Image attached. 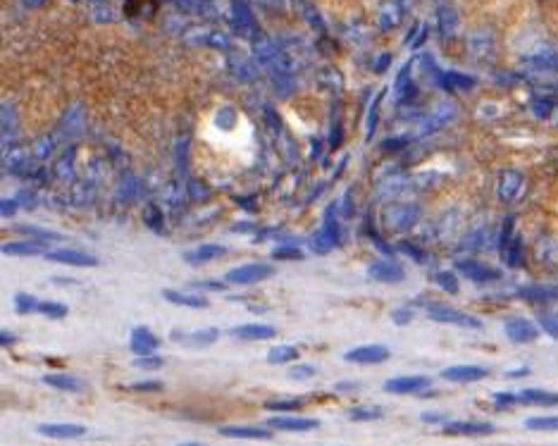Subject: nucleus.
<instances>
[{
    "mask_svg": "<svg viewBox=\"0 0 558 446\" xmlns=\"http://www.w3.org/2000/svg\"><path fill=\"white\" fill-rule=\"evenodd\" d=\"M272 258L275 260H303V253H300L296 246H277L272 251Z\"/></svg>",
    "mask_w": 558,
    "mask_h": 446,
    "instance_id": "a19ab883",
    "label": "nucleus"
},
{
    "mask_svg": "<svg viewBox=\"0 0 558 446\" xmlns=\"http://www.w3.org/2000/svg\"><path fill=\"white\" fill-rule=\"evenodd\" d=\"M275 275V267L270 262H246V265H239L234 270H229L224 275V282L227 284H236V287H249V284H258L262 279Z\"/></svg>",
    "mask_w": 558,
    "mask_h": 446,
    "instance_id": "f257e3e1",
    "label": "nucleus"
},
{
    "mask_svg": "<svg viewBox=\"0 0 558 446\" xmlns=\"http://www.w3.org/2000/svg\"><path fill=\"white\" fill-rule=\"evenodd\" d=\"M339 241H341V229H339V222H336L334 208H327L325 224H322L320 232L310 239V249H313L315 253H330L334 246H339Z\"/></svg>",
    "mask_w": 558,
    "mask_h": 446,
    "instance_id": "f03ea898",
    "label": "nucleus"
},
{
    "mask_svg": "<svg viewBox=\"0 0 558 446\" xmlns=\"http://www.w3.org/2000/svg\"><path fill=\"white\" fill-rule=\"evenodd\" d=\"M451 120H456V105L453 103H439L432 112L427 115V120L422 122V134H432L437 129L447 127Z\"/></svg>",
    "mask_w": 558,
    "mask_h": 446,
    "instance_id": "4468645a",
    "label": "nucleus"
},
{
    "mask_svg": "<svg viewBox=\"0 0 558 446\" xmlns=\"http://www.w3.org/2000/svg\"><path fill=\"white\" fill-rule=\"evenodd\" d=\"M222 437H236V439H272L270 429L262 427H246V425H227L219 427Z\"/></svg>",
    "mask_w": 558,
    "mask_h": 446,
    "instance_id": "5701e85b",
    "label": "nucleus"
},
{
    "mask_svg": "<svg viewBox=\"0 0 558 446\" xmlns=\"http://www.w3.org/2000/svg\"><path fill=\"white\" fill-rule=\"evenodd\" d=\"M525 427L532 432H558V416H539V418H528Z\"/></svg>",
    "mask_w": 558,
    "mask_h": 446,
    "instance_id": "c756f323",
    "label": "nucleus"
},
{
    "mask_svg": "<svg viewBox=\"0 0 558 446\" xmlns=\"http://www.w3.org/2000/svg\"><path fill=\"white\" fill-rule=\"evenodd\" d=\"M234 21L241 34H253L255 31V17L244 0H234Z\"/></svg>",
    "mask_w": 558,
    "mask_h": 446,
    "instance_id": "393cba45",
    "label": "nucleus"
},
{
    "mask_svg": "<svg viewBox=\"0 0 558 446\" xmlns=\"http://www.w3.org/2000/svg\"><path fill=\"white\" fill-rule=\"evenodd\" d=\"M15 203H17V201H8V198H5V201H3V217L15 215V211H17V206H15Z\"/></svg>",
    "mask_w": 558,
    "mask_h": 446,
    "instance_id": "864d4df0",
    "label": "nucleus"
},
{
    "mask_svg": "<svg viewBox=\"0 0 558 446\" xmlns=\"http://www.w3.org/2000/svg\"><path fill=\"white\" fill-rule=\"evenodd\" d=\"M219 332L215 330V327H208V330H201V332H193V334L186 337V344H191V346H210V344L217 339Z\"/></svg>",
    "mask_w": 558,
    "mask_h": 446,
    "instance_id": "473e14b6",
    "label": "nucleus"
},
{
    "mask_svg": "<svg viewBox=\"0 0 558 446\" xmlns=\"http://www.w3.org/2000/svg\"><path fill=\"white\" fill-rule=\"evenodd\" d=\"M146 220H148V224L153 229H163V213H160L155 206H148L146 208Z\"/></svg>",
    "mask_w": 558,
    "mask_h": 446,
    "instance_id": "49530a36",
    "label": "nucleus"
},
{
    "mask_svg": "<svg viewBox=\"0 0 558 446\" xmlns=\"http://www.w3.org/2000/svg\"><path fill=\"white\" fill-rule=\"evenodd\" d=\"M39 313L48 315L53 320H62L67 315V305L57 303V301H43V303H39Z\"/></svg>",
    "mask_w": 558,
    "mask_h": 446,
    "instance_id": "c9c22d12",
    "label": "nucleus"
},
{
    "mask_svg": "<svg viewBox=\"0 0 558 446\" xmlns=\"http://www.w3.org/2000/svg\"><path fill=\"white\" fill-rule=\"evenodd\" d=\"M356 389H361V384H358V382H341V384H336V391H356Z\"/></svg>",
    "mask_w": 558,
    "mask_h": 446,
    "instance_id": "6e6d98bb",
    "label": "nucleus"
},
{
    "mask_svg": "<svg viewBox=\"0 0 558 446\" xmlns=\"http://www.w3.org/2000/svg\"><path fill=\"white\" fill-rule=\"evenodd\" d=\"M389 62H391V55L386 53V55H382L377 62H375V72H384V69L389 67Z\"/></svg>",
    "mask_w": 558,
    "mask_h": 446,
    "instance_id": "603ef678",
    "label": "nucleus"
},
{
    "mask_svg": "<svg viewBox=\"0 0 558 446\" xmlns=\"http://www.w3.org/2000/svg\"><path fill=\"white\" fill-rule=\"evenodd\" d=\"M15 308H17V313H34V310H39V301H36L31 294H17L15 296Z\"/></svg>",
    "mask_w": 558,
    "mask_h": 446,
    "instance_id": "4c0bfd02",
    "label": "nucleus"
},
{
    "mask_svg": "<svg viewBox=\"0 0 558 446\" xmlns=\"http://www.w3.org/2000/svg\"><path fill=\"white\" fill-rule=\"evenodd\" d=\"M382 96H384V91H382V93H377V98H375V100H372V105H370V115H368V141H370V139H372L375 129H377L379 103H382Z\"/></svg>",
    "mask_w": 558,
    "mask_h": 446,
    "instance_id": "ea45409f",
    "label": "nucleus"
},
{
    "mask_svg": "<svg viewBox=\"0 0 558 446\" xmlns=\"http://www.w3.org/2000/svg\"><path fill=\"white\" fill-rule=\"evenodd\" d=\"M267 425H270L272 429H279V432H310V429H318L320 422L313 420V418L275 416L267 420Z\"/></svg>",
    "mask_w": 558,
    "mask_h": 446,
    "instance_id": "ddd939ff",
    "label": "nucleus"
},
{
    "mask_svg": "<svg viewBox=\"0 0 558 446\" xmlns=\"http://www.w3.org/2000/svg\"><path fill=\"white\" fill-rule=\"evenodd\" d=\"M382 416H384L382 408H372V406H358L348 411V418H351L353 422H372V420H379Z\"/></svg>",
    "mask_w": 558,
    "mask_h": 446,
    "instance_id": "7c9ffc66",
    "label": "nucleus"
},
{
    "mask_svg": "<svg viewBox=\"0 0 558 446\" xmlns=\"http://www.w3.org/2000/svg\"><path fill=\"white\" fill-rule=\"evenodd\" d=\"M368 275L372 279H377V282L399 284L406 279V270L396 260H375L372 265L368 267Z\"/></svg>",
    "mask_w": 558,
    "mask_h": 446,
    "instance_id": "9d476101",
    "label": "nucleus"
},
{
    "mask_svg": "<svg viewBox=\"0 0 558 446\" xmlns=\"http://www.w3.org/2000/svg\"><path fill=\"white\" fill-rule=\"evenodd\" d=\"M391 351L386 346H379V344H368V346H358L346 351V361L348 363H358V365H379L384 361H389Z\"/></svg>",
    "mask_w": 558,
    "mask_h": 446,
    "instance_id": "423d86ee",
    "label": "nucleus"
},
{
    "mask_svg": "<svg viewBox=\"0 0 558 446\" xmlns=\"http://www.w3.org/2000/svg\"><path fill=\"white\" fill-rule=\"evenodd\" d=\"M411 74H413V64L406 62L404 69L399 72V77H396V84H394V93H396V98H399V100L404 98V96L411 93V89H413Z\"/></svg>",
    "mask_w": 558,
    "mask_h": 446,
    "instance_id": "2f4dec72",
    "label": "nucleus"
},
{
    "mask_svg": "<svg viewBox=\"0 0 558 446\" xmlns=\"http://www.w3.org/2000/svg\"><path fill=\"white\" fill-rule=\"evenodd\" d=\"M232 337L236 339H244V341H265L277 337L275 327L270 325H258V322H251V325H239L232 330Z\"/></svg>",
    "mask_w": 558,
    "mask_h": 446,
    "instance_id": "a211bd4d",
    "label": "nucleus"
},
{
    "mask_svg": "<svg viewBox=\"0 0 558 446\" xmlns=\"http://www.w3.org/2000/svg\"><path fill=\"white\" fill-rule=\"evenodd\" d=\"M5 256H46V249L39 241H19V244H8L3 246Z\"/></svg>",
    "mask_w": 558,
    "mask_h": 446,
    "instance_id": "bb28decb",
    "label": "nucleus"
},
{
    "mask_svg": "<svg viewBox=\"0 0 558 446\" xmlns=\"http://www.w3.org/2000/svg\"><path fill=\"white\" fill-rule=\"evenodd\" d=\"M439 29H442V36L449 39L456 29V12L451 8H439Z\"/></svg>",
    "mask_w": 558,
    "mask_h": 446,
    "instance_id": "f704fd0d",
    "label": "nucleus"
},
{
    "mask_svg": "<svg viewBox=\"0 0 558 446\" xmlns=\"http://www.w3.org/2000/svg\"><path fill=\"white\" fill-rule=\"evenodd\" d=\"M503 330H506V337L513 344H532V341L539 339V330H537L534 322L528 320V318H511V320H506Z\"/></svg>",
    "mask_w": 558,
    "mask_h": 446,
    "instance_id": "0eeeda50",
    "label": "nucleus"
},
{
    "mask_svg": "<svg viewBox=\"0 0 558 446\" xmlns=\"http://www.w3.org/2000/svg\"><path fill=\"white\" fill-rule=\"evenodd\" d=\"M46 260L53 262H62V265H74V267H96L98 260L89 253H82V251H72V249H57V251H46Z\"/></svg>",
    "mask_w": 558,
    "mask_h": 446,
    "instance_id": "f8f14e48",
    "label": "nucleus"
},
{
    "mask_svg": "<svg viewBox=\"0 0 558 446\" xmlns=\"http://www.w3.org/2000/svg\"><path fill=\"white\" fill-rule=\"evenodd\" d=\"M492 422H477V420H453V422H444V434H451V437H487V434L494 432Z\"/></svg>",
    "mask_w": 558,
    "mask_h": 446,
    "instance_id": "6e6552de",
    "label": "nucleus"
},
{
    "mask_svg": "<svg viewBox=\"0 0 558 446\" xmlns=\"http://www.w3.org/2000/svg\"><path fill=\"white\" fill-rule=\"evenodd\" d=\"M434 279H437V284L444 289V292H449V294H458V277L453 275V272H449V270H442V272H437L434 275Z\"/></svg>",
    "mask_w": 558,
    "mask_h": 446,
    "instance_id": "e433bc0d",
    "label": "nucleus"
},
{
    "mask_svg": "<svg viewBox=\"0 0 558 446\" xmlns=\"http://www.w3.org/2000/svg\"><path fill=\"white\" fill-rule=\"evenodd\" d=\"M539 327L551 337V339H558V313H541Z\"/></svg>",
    "mask_w": 558,
    "mask_h": 446,
    "instance_id": "58836bf2",
    "label": "nucleus"
},
{
    "mask_svg": "<svg viewBox=\"0 0 558 446\" xmlns=\"http://www.w3.org/2000/svg\"><path fill=\"white\" fill-rule=\"evenodd\" d=\"M494 404H496V408H508L518 404V396L511 394V391H498V394H494Z\"/></svg>",
    "mask_w": 558,
    "mask_h": 446,
    "instance_id": "c03bdc74",
    "label": "nucleus"
},
{
    "mask_svg": "<svg viewBox=\"0 0 558 446\" xmlns=\"http://www.w3.org/2000/svg\"><path fill=\"white\" fill-rule=\"evenodd\" d=\"M43 384L53 386V389H60V391H69V394H77V391L86 389V382L74 375L67 373H53V375H43Z\"/></svg>",
    "mask_w": 558,
    "mask_h": 446,
    "instance_id": "6ab92c4d",
    "label": "nucleus"
},
{
    "mask_svg": "<svg viewBox=\"0 0 558 446\" xmlns=\"http://www.w3.org/2000/svg\"><path fill=\"white\" fill-rule=\"evenodd\" d=\"M434 74H437V79L442 82L444 89H458V91H470V89H475V84H477V79L475 77H470V74H460V72H437L434 69Z\"/></svg>",
    "mask_w": 558,
    "mask_h": 446,
    "instance_id": "4be33fe9",
    "label": "nucleus"
},
{
    "mask_svg": "<svg viewBox=\"0 0 558 446\" xmlns=\"http://www.w3.org/2000/svg\"><path fill=\"white\" fill-rule=\"evenodd\" d=\"M163 296L174 305H186V308H208V298L203 296H191V294H181L174 289H165Z\"/></svg>",
    "mask_w": 558,
    "mask_h": 446,
    "instance_id": "a878e982",
    "label": "nucleus"
},
{
    "mask_svg": "<svg viewBox=\"0 0 558 446\" xmlns=\"http://www.w3.org/2000/svg\"><path fill=\"white\" fill-rule=\"evenodd\" d=\"M399 19H401L399 8H396V5H391V10H386V12H384V17H382V29H389V26H396V24H399Z\"/></svg>",
    "mask_w": 558,
    "mask_h": 446,
    "instance_id": "de8ad7c7",
    "label": "nucleus"
},
{
    "mask_svg": "<svg viewBox=\"0 0 558 446\" xmlns=\"http://www.w3.org/2000/svg\"><path fill=\"white\" fill-rule=\"evenodd\" d=\"M298 358V348L296 346H289V344H282V346L270 348L267 353V363L272 365H284V363H291Z\"/></svg>",
    "mask_w": 558,
    "mask_h": 446,
    "instance_id": "cd10ccee",
    "label": "nucleus"
},
{
    "mask_svg": "<svg viewBox=\"0 0 558 446\" xmlns=\"http://www.w3.org/2000/svg\"><path fill=\"white\" fill-rule=\"evenodd\" d=\"M417 217H420V211H417V208H411V206H396V208H391V211L386 213L389 227H394V229L413 227V224L417 222Z\"/></svg>",
    "mask_w": 558,
    "mask_h": 446,
    "instance_id": "aec40b11",
    "label": "nucleus"
},
{
    "mask_svg": "<svg viewBox=\"0 0 558 446\" xmlns=\"http://www.w3.org/2000/svg\"><path fill=\"white\" fill-rule=\"evenodd\" d=\"M134 365L136 368H143V370H158V368H163V358L160 356H136V361H134Z\"/></svg>",
    "mask_w": 558,
    "mask_h": 446,
    "instance_id": "79ce46f5",
    "label": "nucleus"
},
{
    "mask_svg": "<svg viewBox=\"0 0 558 446\" xmlns=\"http://www.w3.org/2000/svg\"><path fill=\"white\" fill-rule=\"evenodd\" d=\"M523 189V175L515 170H506L498 179V198L501 201H513Z\"/></svg>",
    "mask_w": 558,
    "mask_h": 446,
    "instance_id": "412c9836",
    "label": "nucleus"
},
{
    "mask_svg": "<svg viewBox=\"0 0 558 446\" xmlns=\"http://www.w3.org/2000/svg\"><path fill=\"white\" fill-rule=\"evenodd\" d=\"M518 296L530 303H558V287L556 284H528L518 289Z\"/></svg>",
    "mask_w": 558,
    "mask_h": 446,
    "instance_id": "9b49d317",
    "label": "nucleus"
},
{
    "mask_svg": "<svg viewBox=\"0 0 558 446\" xmlns=\"http://www.w3.org/2000/svg\"><path fill=\"white\" fill-rule=\"evenodd\" d=\"M0 341H3V346H10V344H15V334H10V332H0Z\"/></svg>",
    "mask_w": 558,
    "mask_h": 446,
    "instance_id": "4d7b16f0",
    "label": "nucleus"
},
{
    "mask_svg": "<svg viewBox=\"0 0 558 446\" xmlns=\"http://www.w3.org/2000/svg\"><path fill=\"white\" fill-rule=\"evenodd\" d=\"M399 249H401V251H404V253L413 256V258H415V260H417V262H425V253H422V251H420V249H415V246H413V244H406V241H404V244H399Z\"/></svg>",
    "mask_w": 558,
    "mask_h": 446,
    "instance_id": "3c124183",
    "label": "nucleus"
},
{
    "mask_svg": "<svg viewBox=\"0 0 558 446\" xmlns=\"http://www.w3.org/2000/svg\"><path fill=\"white\" fill-rule=\"evenodd\" d=\"M179 446H201V444H179Z\"/></svg>",
    "mask_w": 558,
    "mask_h": 446,
    "instance_id": "bf43d9fd",
    "label": "nucleus"
},
{
    "mask_svg": "<svg viewBox=\"0 0 558 446\" xmlns=\"http://www.w3.org/2000/svg\"><path fill=\"white\" fill-rule=\"evenodd\" d=\"M447 420L444 416H439V413H422V422H442Z\"/></svg>",
    "mask_w": 558,
    "mask_h": 446,
    "instance_id": "5fc2aeb1",
    "label": "nucleus"
},
{
    "mask_svg": "<svg viewBox=\"0 0 558 446\" xmlns=\"http://www.w3.org/2000/svg\"><path fill=\"white\" fill-rule=\"evenodd\" d=\"M39 434L48 439H79L86 434V427L74 422H51V425H39Z\"/></svg>",
    "mask_w": 558,
    "mask_h": 446,
    "instance_id": "2eb2a0df",
    "label": "nucleus"
},
{
    "mask_svg": "<svg viewBox=\"0 0 558 446\" xmlns=\"http://www.w3.org/2000/svg\"><path fill=\"white\" fill-rule=\"evenodd\" d=\"M518 404L525 406H539V408H554L558 406V391H544V389H523L518 391Z\"/></svg>",
    "mask_w": 558,
    "mask_h": 446,
    "instance_id": "f3484780",
    "label": "nucleus"
},
{
    "mask_svg": "<svg viewBox=\"0 0 558 446\" xmlns=\"http://www.w3.org/2000/svg\"><path fill=\"white\" fill-rule=\"evenodd\" d=\"M303 406H305L303 399H275V401H267L265 404L267 411H277V413H294Z\"/></svg>",
    "mask_w": 558,
    "mask_h": 446,
    "instance_id": "72a5a7b5",
    "label": "nucleus"
},
{
    "mask_svg": "<svg viewBox=\"0 0 558 446\" xmlns=\"http://www.w3.org/2000/svg\"><path fill=\"white\" fill-rule=\"evenodd\" d=\"M224 253H227V249H224V246L203 244V246H198L196 251H189V253H186V260H189L191 265H201V262H210V260H215V258H219Z\"/></svg>",
    "mask_w": 558,
    "mask_h": 446,
    "instance_id": "b1692460",
    "label": "nucleus"
},
{
    "mask_svg": "<svg viewBox=\"0 0 558 446\" xmlns=\"http://www.w3.org/2000/svg\"><path fill=\"white\" fill-rule=\"evenodd\" d=\"M432 386V380L427 375H404V377H394L384 382V391L389 394H420Z\"/></svg>",
    "mask_w": 558,
    "mask_h": 446,
    "instance_id": "39448f33",
    "label": "nucleus"
},
{
    "mask_svg": "<svg viewBox=\"0 0 558 446\" xmlns=\"http://www.w3.org/2000/svg\"><path fill=\"white\" fill-rule=\"evenodd\" d=\"M129 346H132V351L136 353V356H150V353L160 346V339L148 327H136V330L132 332V344H129Z\"/></svg>",
    "mask_w": 558,
    "mask_h": 446,
    "instance_id": "dca6fc26",
    "label": "nucleus"
},
{
    "mask_svg": "<svg viewBox=\"0 0 558 446\" xmlns=\"http://www.w3.org/2000/svg\"><path fill=\"white\" fill-rule=\"evenodd\" d=\"M456 270H458L463 277H468L470 282H475V284H489V282L501 279V272H498V270H494V267L485 265V262H480V260H470V258L456 260Z\"/></svg>",
    "mask_w": 558,
    "mask_h": 446,
    "instance_id": "20e7f679",
    "label": "nucleus"
},
{
    "mask_svg": "<svg viewBox=\"0 0 558 446\" xmlns=\"http://www.w3.org/2000/svg\"><path fill=\"white\" fill-rule=\"evenodd\" d=\"M391 320L396 322V325H408V322L413 320V310L411 308H396L394 313H391Z\"/></svg>",
    "mask_w": 558,
    "mask_h": 446,
    "instance_id": "8fccbe9b",
    "label": "nucleus"
},
{
    "mask_svg": "<svg viewBox=\"0 0 558 446\" xmlns=\"http://www.w3.org/2000/svg\"><path fill=\"white\" fill-rule=\"evenodd\" d=\"M17 232L19 234L36 236V239H60V234H55V232H48V229H39V227H26V224L17 227Z\"/></svg>",
    "mask_w": 558,
    "mask_h": 446,
    "instance_id": "37998d69",
    "label": "nucleus"
},
{
    "mask_svg": "<svg viewBox=\"0 0 558 446\" xmlns=\"http://www.w3.org/2000/svg\"><path fill=\"white\" fill-rule=\"evenodd\" d=\"M289 375H291L294 380H308L315 375V368L313 365H294V368L289 370Z\"/></svg>",
    "mask_w": 558,
    "mask_h": 446,
    "instance_id": "a18cd8bd",
    "label": "nucleus"
},
{
    "mask_svg": "<svg viewBox=\"0 0 558 446\" xmlns=\"http://www.w3.org/2000/svg\"><path fill=\"white\" fill-rule=\"evenodd\" d=\"M132 391H160L163 389V382H158V380H146V382H136L129 386Z\"/></svg>",
    "mask_w": 558,
    "mask_h": 446,
    "instance_id": "09e8293b",
    "label": "nucleus"
},
{
    "mask_svg": "<svg viewBox=\"0 0 558 446\" xmlns=\"http://www.w3.org/2000/svg\"><path fill=\"white\" fill-rule=\"evenodd\" d=\"M503 258H506V265L508 267H520L525 262V246L518 236H513V241L501 251Z\"/></svg>",
    "mask_w": 558,
    "mask_h": 446,
    "instance_id": "c85d7f7f",
    "label": "nucleus"
},
{
    "mask_svg": "<svg viewBox=\"0 0 558 446\" xmlns=\"http://www.w3.org/2000/svg\"><path fill=\"white\" fill-rule=\"evenodd\" d=\"M523 375H530V368H520V370H511V373H506V377H523Z\"/></svg>",
    "mask_w": 558,
    "mask_h": 446,
    "instance_id": "13d9d810",
    "label": "nucleus"
},
{
    "mask_svg": "<svg viewBox=\"0 0 558 446\" xmlns=\"http://www.w3.org/2000/svg\"><path fill=\"white\" fill-rule=\"evenodd\" d=\"M489 375L487 368H480V365H451V368L442 370V377L449 380V382H458V384H472L480 382Z\"/></svg>",
    "mask_w": 558,
    "mask_h": 446,
    "instance_id": "1a4fd4ad",
    "label": "nucleus"
},
{
    "mask_svg": "<svg viewBox=\"0 0 558 446\" xmlns=\"http://www.w3.org/2000/svg\"><path fill=\"white\" fill-rule=\"evenodd\" d=\"M427 315L432 318L434 322H444V325H456V327H472V330H480L482 322L477 318H472V315L463 313V310H456V308H449V305H429L427 308Z\"/></svg>",
    "mask_w": 558,
    "mask_h": 446,
    "instance_id": "7ed1b4c3",
    "label": "nucleus"
}]
</instances>
